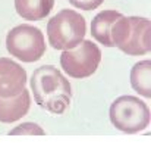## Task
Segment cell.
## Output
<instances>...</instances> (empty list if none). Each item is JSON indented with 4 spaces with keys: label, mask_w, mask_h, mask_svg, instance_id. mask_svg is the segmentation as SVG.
Masks as SVG:
<instances>
[{
    "label": "cell",
    "mask_w": 151,
    "mask_h": 159,
    "mask_svg": "<svg viewBox=\"0 0 151 159\" xmlns=\"http://www.w3.org/2000/svg\"><path fill=\"white\" fill-rule=\"evenodd\" d=\"M85 33V18L72 9L60 11L47 24L49 43L56 50H67L75 47L84 40Z\"/></svg>",
    "instance_id": "obj_3"
},
{
    "label": "cell",
    "mask_w": 151,
    "mask_h": 159,
    "mask_svg": "<svg viewBox=\"0 0 151 159\" xmlns=\"http://www.w3.org/2000/svg\"><path fill=\"white\" fill-rule=\"evenodd\" d=\"M31 90L40 108L54 115H62L72 100V89L62 72L53 65H43L31 77Z\"/></svg>",
    "instance_id": "obj_1"
},
{
    "label": "cell",
    "mask_w": 151,
    "mask_h": 159,
    "mask_svg": "<svg viewBox=\"0 0 151 159\" xmlns=\"http://www.w3.org/2000/svg\"><path fill=\"white\" fill-rule=\"evenodd\" d=\"M31 106L29 90L22 89L21 93L12 97H0V122L11 124L28 114Z\"/></svg>",
    "instance_id": "obj_8"
},
{
    "label": "cell",
    "mask_w": 151,
    "mask_h": 159,
    "mask_svg": "<svg viewBox=\"0 0 151 159\" xmlns=\"http://www.w3.org/2000/svg\"><path fill=\"white\" fill-rule=\"evenodd\" d=\"M27 84V71L9 57H0V97L21 93Z\"/></svg>",
    "instance_id": "obj_7"
},
{
    "label": "cell",
    "mask_w": 151,
    "mask_h": 159,
    "mask_svg": "<svg viewBox=\"0 0 151 159\" xmlns=\"http://www.w3.org/2000/svg\"><path fill=\"white\" fill-rule=\"evenodd\" d=\"M110 121L118 130L135 134L150 124V109L145 102L135 96H120L110 106Z\"/></svg>",
    "instance_id": "obj_4"
},
{
    "label": "cell",
    "mask_w": 151,
    "mask_h": 159,
    "mask_svg": "<svg viewBox=\"0 0 151 159\" xmlns=\"http://www.w3.org/2000/svg\"><path fill=\"white\" fill-rule=\"evenodd\" d=\"M113 46L129 56H142L151 50V24L142 16H119L110 30Z\"/></svg>",
    "instance_id": "obj_2"
},
{
    "label": "cell",
    "mask_w": 151,
    "mask_h": 159,
    "mask_svg": "<svg viewBox=\"0 0 151 159\" xmlns=\"http://www.w3.org/2000/svg\"><path fill=\"white\" fill-rule=\"evenodd\" d=\"M101 62V50L91 40H82L72 49L63 50L62 69L72 78H87L94 74Z\"/></svg>",
    "instance_id": "obj_6"
},
{
    "label": "cell",
    "mask_w": 151,
    "mask_h": 159,
    "mask_svg": "<svg viewBox=\"0 0 151 159\" xmlns=\"http://www.w3.org/2000/svg\"><path fill=\"white\" fill-rule=\"evenodd\" d=\"M131 84L141 96L151 97V61L145 59L135 63L131 69Z\"/></svg>",
    "instance_id": "obj_11"
},
{
    "label": "cell",
    "mask_w": 151,
    "mask_h": 159,
    "mask_svg": "<svg viewBox=\"0 0 151 159\" xmlns=\"http://www.w3.org/2000/svg\"><path fill=\"white\" fill-rule=\"evenodd\" d=\"M11 134L12 136H16V134H29V136L38 134V136H43L44 131L41 130L37 124H34V122H25V124L18 125L15 130H12Z\"/></svg>",
    "instance_id": "obj_12"
},
{
    "label": "cell",
    "mask_w": 151,
    "mask_h": 159,
    "mask_svg": "<svg viewBox=\"0 0 151 159\" xmlns=\"http://www.w3.org/2000/svg\"><path fill=\"white\" fill-rule=\"evenodd\" d=\"M103 2H104V0H69V3H71L73 7L82 9V11H93V9H97Z\"/></svg>",
    "instance_id": "obj_13"
},
{
    "label": "cell",
    "mask_w": 151,
    "mask_h": 159,
    "mask_svg": "<svg viewBox=\"0 0 151 159\" xmlns=\"http://www.w3.org/2000/svg\"><path fill=\"white\" fill-rule=\"evenodd\" d=\"M6 49L11 56L22 62H37L45 53V41L41 30L22 24L12 28L6 37Z\"/></svg>",
    "instance_id": "obj_5"
},
{
    "label": "cell",
    "mask_w": 151,
    "mask_h": 159,
    "mask_svg": "<svg viewBox=\"0 0 151 159\" xmlns=\"http://www.w3.org/2000/svg\"><path fill=\"white\" fill-rule=\"evenodd\" d=\"M119 16H122V13L116 11H103L94 16L91 22V34L100 44L106 46V47H113L110 30H112L113 22Z\"/></svg>",
    "instance_id": "obj_9"
},
{
    "label": "cell",
    "mask_w": 151,
    "mask_h": 159,
    "mask_svg": "<svg viewBox=\"0 0 151 159\" xmlns=\"http://www.w3.org/2000/svg\"><path fill=\"white\" fill-rule=\"evenodd\" d=\"M54 0H15L18 15L27 21L44 19L51 12Z\"/></svg>",
    "instance_id": "obj_10"
}]
</instances>
